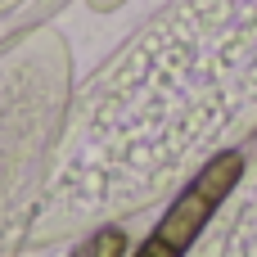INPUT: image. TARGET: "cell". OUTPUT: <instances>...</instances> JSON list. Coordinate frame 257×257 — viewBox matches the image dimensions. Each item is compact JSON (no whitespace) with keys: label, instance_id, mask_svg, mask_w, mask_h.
<instances>
[{"label":"cell","instance_id":"7a4b0ae2","mask_svg":"<svg viewBox=\"0 0 257 257\" xmlns=\"http://www.w3.org/2000/svg\"><path fill=\"white\" fill-rule=\"evenodd\" d=\"M72 257H122V230H95Z\"/></svg>","mask_w":257,"mask_h":257},{"label":"cell","instance_id":"6da1fadb","mask_svg":"<svg viewBox=\"0 0 257 257\" xmlns=\"http://www.w3.org/2000/svg\"><path fill=\"white\" fill-rule=\"evenodd\" d=\"M239 172H244V154H221V158H212V163L172 199V208L163 212V221H158L154 235H158L167 248L185 253V248L203 235V226L212 221V212L221 208V199L235 190Z\"/></svg>","mask_w":257,"mask_h":257},{"label":"cell","instance_id":"3957f363","mask_svg":"<svg viewBox=\"0 0 257 257\" xmlns=\"http://www.w3.org/2000/svg\"><path fill=\"white\" fill-rule=\"evenodd\" d=\"M131 257H181V253H176V248H167L158 235H149V239L140 244V253H131Z\"/></svg>","mask_w":257,"mask_h":257}]
</instances>
